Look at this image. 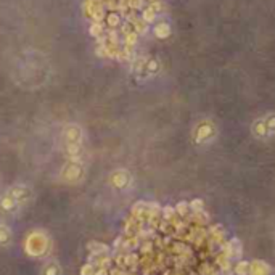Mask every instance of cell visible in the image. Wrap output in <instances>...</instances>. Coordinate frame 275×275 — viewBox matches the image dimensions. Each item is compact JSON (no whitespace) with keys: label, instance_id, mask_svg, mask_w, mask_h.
Wrapping results in <instances>:
<instances>
[{"label":"cell","instance_id":"obj_1","mask_svg":"<svg viewBox=\"0 0 275 275\" xmlns=\"http://www.w3.org/2000/svg\"><path fill=\"white\" fill-rule=\"evenodd\" d=\"M65 153L68 161L82 162L84 156V132L78 124H68L63 130Z\"/></svg>","mask_w":275,"mask_h":275},{"label":"cell","instance_id":"obj_2","mask_svg":"<svg viewBox=\"0 0 275 275\" xmlns=\"http://www.w3.org/2000/svg\"><path fill=\"white\" fill-rule=\"evenodd\" d=\"M31 198V190L26 185H15L10 190L5 192V195L0 198V208L5 212H13L23 204L28 203Z\"/></svg>","mask_w":275,"mask_h":275},{"label":"cell","instance_id":"obj_3","mask_svg":"<svg viewBox=\"0 0 275 275\" xmlns=\"http://www.w3.org/2000/svg\"><path fill=\"white\" fill-rule=\"evenodd\" d=\"M251 132L256 139H261V140H267V139H271V137H274L275 135V113L256 119L253 122Z\"/></svg>","mask_w":275,"mask_h":275},{"label":"cell","instance_id":"obj_4","mask_svg":"<svg viewBox=\"0 0 275 275\" xmlns=\"http://www.w3.org/2000/svg\"><path fill=\"white\" fill-rule=\"evenodd\" d=\"M217 129L211 121H201L196 124V127L193 129V140L198 145H204V143H211L216 139Z\"/></svg>","mask_w":275,"mask_h":275},{"label":"cell","instance_id":"obj_5","mask_svg":"<svg viewBox=\"0 0 275 275\" xmlns=\"http://www.w3.org/2000/svg\"><path fill=\"white\" fill-rule=\"evenodd\" d=\"M110 182L113 184V187H116V189H119V190L127 189V187L130 185V174L124 169L115 171L113 174H111Z\"/></svg>","mask_w":275,"mask_h":275},{"label":"cell","instance_id":"obj_6","mask_svg":"<svg viewBox=\"0 0 275 275\" xmlns=\"http://www.w3.org/2000/svg\"><path fill=\"white\" fill-rule=\"evenodd\" d=\"M153 33L158 39H167L171 36V24L167 21H158L155 24Z\"/></svg>","mask_w":275,"mask_h":275},{"label":"cell","instance_id":"obj_7","mask_svg":"<svg viewBox=\"0 0 275 275\" xmlns=\"http://www.w3.org/2000/svg\"><path fill=\"white\" fill-rule=\"evenodd\" d=\"M11 240V234L10 230L5 226H0V245H7Z\"/></svg>","mask_w":275,"mask_h":275},{"label":"cell","instance_id":"obj_8","mask_svg":"<svg viewBox=\"0 0 275 275\" xmlns=\"http://www.w3.org/2000/svg\"><path fill=\"white\" fill-rule=\"evenodd\" d=\"M60 267L55 264V262H48V264L43 267V275H58Z\"/></svg>","mask_w":275,"mask_h":275}]
</instances>
